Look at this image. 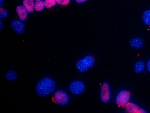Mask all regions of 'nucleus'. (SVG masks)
<instances>
[{"mask_svg": "<svg viewBox=\"0 0 150 113\" xmlns=\"http://www.w3.org/2000/svg\"><path fill=\"white\" fill-rule=\"evenodd\" d=\"M34 1H41V0H34Z\"/></svg>", "mask_w": 150, "mask_h": 113, "instance_id": "24", "label": "nucleus"}, {"mask_svg": "<svg viewBox=\"0 0 150 113\" xmlns=\"http://www.w3.org/2000/svg\"><path fill=\"white\" fill-rule=\"evenodd\" d=\"M130 99V94L125 90H122L117 94L116 99V103L120 106H125Z\"/></svg>", "mask_w": 150, "mask_h": 113, "instance_id": "4", "label": "nucleus"}, {"mask_svg": "<svg viewBox=\"0 0 150 113\" xmlns=\"http://www.w3.org/2000/svg\"><path fill=\"white\" fill-rule=\"evenodd\" d=\"M0 31H2L3 29V24L2 20V19H0Z\"/></svg>", "mask_w": 150, "mask_h": 113, "instance_id": "20", "label": "nucleus"}, {"mask_svg": "<svg viewBox=\"0 0 150 113\" xmlns=\"http://www.w3.org/2000/svg\"><path fill=\"white\" fill-rule=\"evenodd\" d=\"M0 2H1L0 8H1V9H2L3 6L4 2V0H0Z\"/></svg>", "mask_w": 150, "mask_h": 113, "instance_id": "23", "label": "nucleus"}, {"mask_svg": "<svg viewBox=\"0 0 150 113\" xmlns=\"http://www.w3.org/2000/svg\"><path fill=\"white\" fill-rule=\"evenodd\" d=\"M54 98L56 103L62 106L67 105L70 101L69 95L65 91L62 90L56 91L54 94Z\"/></svg>", "mask_w": 150, "mask_h": 113, "instance_id": "2", "label": "nucleus"}, {"mask_svg": "<svg viewBox=\"0 0 150 113\" xmlns=\"http://www.w3.org/2000/svg\"><path fill=\"white\" fill-rule=\"evenodd\" d=\"M11 26L17 34H22L25 31V24L18 20H13L11 21Z\"/></svg>", "mask_w": 150, "mask_h": 113, "instance_id": "6", "label": "nucleus"}, {"mask_svg": "<svg viewBox=\"0 0 150 113\" xmlns=\"http://www.w3.org/2000/svg\"><path fill=\"white\" fill-rule=\"evenodd\" d=\"M144 63L141 60L137 62L135 64L134 71L135 72L137 73H142L144 70Z\"/></svg>", "mask_w": 150, "mask_h": 113, "instance_id": "13", "label": "nucleus"}, {"mask_svg": "<svg viewBox=\"0 0 150 113\" xmlns=\"http://www.w3.org/2000/svg\"><path fill=\"white\" fill-rule=\"evenodd\" d=\"M84 61L89 66H92L95 63L94 59L91 56H86L84 59Z\"/></svg>", "mask_w": 150, "mask_h": 113, "instance_id": "17", "label": "nucleus"}, {"mask_svg": "<svg viewBox=\"0 0 150 113\" xmlns=\"http://www.w3.org/2000/svg\"><path fill=\"white\" fill-rule=\"evenodd\" d=\"M45 7V3L42 1H37L35 4V9L36 11H42Z\"/></svg>", "mask_w": 150, "mask_h": 113, "instance_id": "15", "label": "nucleus"}, {"mask_svg": "<svg viewBox=\"0 0 150 113\" xmlns=\"http://www.w3.org/2000/svg\"><path fill=\"white\" fill-rule=\"evenodd\" d=\"M71 92L74 95L82 94L85 90V86L80 81L76 80L72 82L69 86Z\"/></svg>", "mask_w": 150, "mask_h": 113, "instance_id": "5", "label": "nucleus"}, {"mask_svg": "<svg viewBox=\"0 0 150 113\" xmlns=\"http://www.w3.org/2000/svg\"><path fill=\"white\" fill-rule=\"evenodd\" d=\"M55 82L51 78L45 77L41 79L36 87V91L38 96L45 97L52 93L56 89Z\"/></svg>", "mask_w": 150, "mask_h": 113, "instance_id": "1", "label": "nucleus"}, {"mask_svg": "<svg viewBox=\"0 0 150 113\" xmlns=\"http://www.w3.org/2000/svg\"><path fill=\"white\" fill-rule=\"evenodd\" d=\"M88 0H76V2L79 4L83 3L86 2Z\"/></svg>", "mask_w": 150, "mask_h": 113, "instance_id": "21", "label": "nucleus"}, {"mask_svg": "<svg viewBox=\"0 0 150 113\" xmlns=\"http://www.w3.org/2000/svg\"><path fill=\"white\" fill-rule=\"evenodd\" d=\"M147 67L148 71L150 72V60H149L148 63H147Z\"/></svg>", "mask_w": 150, "mask_h": 113, "instance_id": "22", "label": "nucleus"}, {"mask_svg": "<svg viewBox=\"0 0 150 113\" xmlns=\"http://www.w3.org/2000/svg\"><path fill=\"white\" fill-rule=\"evenodd\" d=\"M8 12L5 9H1L0 12V17L1 19H5L8 16Z\"/></svg>", "mask_w": 150, "mask_h": 113, "instance_id": "19", "label": "nucleus"}, {"mask_svg": "<svg viewBox=\"0 0 150 113\" xmlns=\"http://www.w3.org/2000/svg\"><path fill=\"white\" fill-rule=\"evenodd\" d=\"M56 3L62 6H67L69 4L71 0H55Z\"/></svg>", "mask_w": 150, "mask_h": 113, "instance_id": "18", "label": "nucleus"}, {"mask_svg": "<svg viewBox=\"0 0 150 113\" xmlns=\"http://www.w3.org/2000/svg\"><path fill=\"white\" fill-rule=\"evenodd\" d=\"M45 7L47 9H50L53 6H55L56 2L55 0H45Z\"/></svg>", "mask_w": 150, "mask_h": 113, "instance_id": "16", "label": "nucleus"}, {"mask_svg": "<svg viewBox=\"0 0 150 113\" xmlns=\"http://www.w3.org/2000/svg\"><path fill=\"white\" fill-rule=\"evenodd\" d=\"M125 109L129 113H147L145 110L134 103H127L125 105Z\"/></svg>", "mask_w": 150, "mask_h": 113, "instance_id": "7", "label": "nucleus"}, {"mask_svg": "<svg viewBox=\"0 0 150 113\" xmlns=\"http://www.w3.org/2000/svg\"><path fill=\"white\" fill-rule=\"evenodd\" d=\"M111 88L110 84L108 82H105L102 85L100 92V97L102 102L107 103L110 100Z\"/></svg>", "mask_w": 150, "mask_h": 113, "instance_id": "3", "label": "nucleus"}, {"mask_svg": "<svg viewBox=\"0 0 150 113\" xmlns=\"http://www.w3.org/2000/svg\"><path fill=\"white\" fill-rule=\"evenodd\" d=\"M23 4L28 13H32L34 11L35 4L33 0H23Z\"/></svg>", "mask_w": 150, "mask_h": 113, "instance_id": "12", "label": "nucleus"}, {"mask_svg": "<svg viewBox=\"0 0 150 113\" xmlns=\"http://www.w3.org/2000/svg\"><path fill=\"white\" fill-rule=\"evenodd\" d=\"M143 20L144 23L148 26H150V10L146 11L143 13Z\"/></svg>", "mask_w": 150, "mask_h": 113, "instance_id": "14", "label": "nucleus"}, {"mask_svg": "<svg viewBox=\"0 0 150 113\" xmlns=\"http://www.w3.org/2000/svg\"><path fill=\"white\" fill-rule=\"evenodd\" d=\"M130 45L135 49H140L143 46L144 43L142 39L139 38H135L131 39L129 41Z\"/></svg>", "mask_w": 150, "mask_h": 113, "instance_id": "9", "label": "nucleus"}, {"mask_svg": "<svg viewBox=\"0 0 150 113\" xmlns=\"http://www.w3.org/2000/svg\"><path fill=\"white\" fill-rule=\"evenodd\" d=\"M77 69L80 72H85L89 69V66L87 64L84 60H80L77 62Z\"/></svg>", "mask_w": 150, "mask_h": 113, "instance_id": "11", "label": "nucleus"}, {"mask_svg": "<svg viewBox=\"0 0 150 113\" xmlns=\"http://www.w3.org/2000/svg\"><path fill=\"white\" fill-rule=\"evenodd\" d=\"M16 11L20 20L22 21H26L28 17V11L26 8L23 5H18L16 8Z\"/></svg>", "mask_w": 150, "mask_h": 113, "instance_id": "8", "label": "nucleus"}, {"mask_svg": "<svg viewBox=\"0 0 150 113\" xmlns=\"http://www.w3.org/2000/svg\"><path fill=\"white\" fill-rule=\"evenodd\" d=\"M18 74L16 71L14 70H10L5 74V79L9 82H13L16 80L18 77Z\"/></svg>", "mask_w": 150, "mask_h": 113, "instance_id": "10", "label": "nucleus"}]
</instances>
